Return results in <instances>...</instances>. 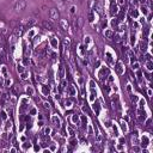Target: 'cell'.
<instances>
[{
	"label": "cell",
	"mask_w": 153,
	"mask_h": 153,
	"mask_svg": "<svg viewBox=\"0 0 153 153\" xmlns=\"http://www.w3.org/2000/svg\"><path fill=\"white\" fill-rule=\"evenodd\" d=\"M25 7H27V1H24V0L17 1L16 5H14V8H16L17 11H23V10H25Z\"/></svg>",
	"instance_id": "obj_1"
},
{
	"label": "cell",
	"mask_w": 153,
	"mask_h": 153,
	"mask_svg": "<svg viewBox=\"0 0 153 153\" xmlns=\"http://www.w3.org/2000/svg\"><path fill=\"white\" fill-rule=\"evenodd\" d=\"M49 17H50L52 20H58L59 17H60L59 11H58L56 8H50V11H49Z\"/></svg>",
	"instance_id": "obj_2"
},
{
	"label": "cell",
	"mask_w": 153,
	"mask_h": 153,
	"mask_svg": "<svg viewBox=\"0 0 153 153\" xmlns=\"http://www.w3.org/2000/svg\"><path fill=\"white\" fill-rule=\"evenodd\" d=\"M83 25H84V18H83V17H79V18L77 19V22H75V27L78 28V30H80V29L83 28Z\"/></svg>",
	"instance_id": "obj_3"
},
{
	"label": "cell",
	"mask_w": 153,
	"mask_h": 153,
	"mask_svg": "<svg viewBox=\"0 0 153 153\" xmlns=\"http://www.w3.org/2000/svg\"><path fill=\"white\" fill-rule=\"evenodd\" d=\"M43 25H44L47 29H53V24H52L50 22H44V23H43Z\"/></svg>",
	"instance_id": "obj_4"
},
{
	"label": "cell",
	"mask_w": 153,
	"mask_h": 153,
	"mask_svg": "<svg viewBox=\"0 0 153 153\" xmlns=\"http://www.w3.org/2000/svg\"><path fill=\"white\" fill-rule=\"evenodd\" d=\"M33 24H35V19H31L27 23V27H31V25H33Z\"/></svg>",
	"instance_id": "obj_5"
},
{
	"label": "cell",
	"mask_w": 153,
	"mask_h": 153,
	"mask_svg": "<svg viewBox=\"0 0 153 153\" xmlns=\"http://www.w3.org/2000/svg\"><path fill=\"white\" fill-rule=\"evenodd\" d=\"M20 33H22V28H18V29L16 30V35L18 36V35H20Z\"/></svg>",
	"instance_id": "obj_6"
}]
</instances>
